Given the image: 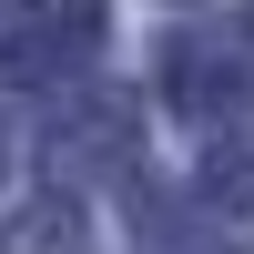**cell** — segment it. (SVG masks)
I'll return each instance as SVG.
<instances>
[{
	"mask_svg": "<svg viewBox=\"0 0 254 254\" xmlns=\"http://www.w3.org/2000/svg\"><path fill=\"white\" fill-rule=\"evenodd\" d=\"M102 31H112V10H102V0H31V10L0 31V71H10L20 92L81 81V71L102 61Z\"/></svg>",
	"mask_w": 254,
	"mask_h": 254,
	"instance_id": "6da1fadb",
	"label": "cell"
},
{
	"mask_svg": "<svg viewBox=\"0 0 254 254\" xmlns=\"http://www.w3.org/2000/svg\"><path fill=\"white\" fill-rule=\"evenodd\" d=\"M163 92H173V112H183V122H234L244 102H254V81L234 71V61H203V51H173V61H163Z\"/></svg>",
	"mask_w": 254,
	"mask_h": 254,
	"instance_id": "7a4b0ae2",
	"label": "cell"
},
{
	"mask_svg": "<svg viewBox=\"0 0 254 254\" xmlns=\"http://www.w3.org/2000/svg\"><path fill=\"white\" fill-rule=\"evenodd\" d=\"M0 254H81V203L71 193H31L0 224Z\"/></svg>",
	"mask_w": 254,
	"mask_h": 254,
	"instance_id": "3957f363",
	"label": "cell"
}]
</instances>
